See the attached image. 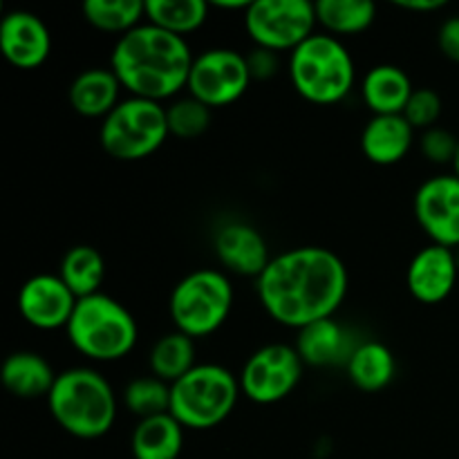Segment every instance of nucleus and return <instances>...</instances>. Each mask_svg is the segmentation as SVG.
I'll return each instance as SVG.
<instances>
[{"instance_id":"f257e3e1","label":"nucleus","mask_w":459,"mask_h":459,"mask_svg":"<svg viewBox=\"0 0 459 459\" xmlns=\"http://www.w3.org/2000/svg\"><path fill=\"white\" fill-rule=\"evenodd\" d=\"M348 287V267L325 247H296L276 254L255 278V294L264 312L296 332L334 316Z\"/></svg>"},{"instance_id":"f03ea898","label":"nucleus","mask_w":459,"mask_h":459,"mask_svg":"<svg viewBox=\"0 0 459 459\" xmlns=\"http://www.w3.org/2000/svg\"><path fill=\"white\" fill-rule=\"evenodd\" d=\"M193 58L186 39L143 21L117 39L110 67L128 97L161 103L186 88Z\"/></svg>"},{"instance_id":"7ed1b4c3","label":"nucleus","mask_w":459,"mask_h":459,"mask_svg":"<svg viewBox=\"0 0 459 459\" xmlns=\"http://www.w3.org/2000/svg\"><path fill=\"white\" fill-rule=\"evenodd\" d=\"M48 408L67 435L99 439L115 426L117 394L110 381L94 368H67L54 381Z\"/></svg>"},{"instance_id":"20e7f679","label":"nucleus","mask_w":459,"mask_h":459,"mask_svg":"<svg viewBox=\"0 0 459 459\" xmlns=\"http://www.w3.org/2000/svg\"><path fill=\"white\" fill-rule=\"evenodd\" d=\"M290 81L309 103L332 106L352 92L357 81L354 58L336 36L316 31L290 54Z\"/></svg>"},{"instance_id":"39448f33","label":"nucleus","mask_w":459,"mask_h":459,"mask_svg":"<svg viewBox=\"0 0 459 459\" xmlns=\"http://www.w3.org/2000/svg\"><path fill=\"white\" fill-rule=\"evenodd\" d=\"M65 332L76 352L101 363L128 357L139 336L130 309L101 291L79 299Z\"/></svg>"},{"instance_id":"423d86ee","label":"nucleus","mask_w":459,"mask_h":459,"mask_svg":"<svg viewBox=\"0 0 459 459\" xmlns=\"http://www.w3.org/2000/svg\"><path fill=\"white\" fill-rule=\"evenodd\" d=\"M240 379L220 363H197L170 385V415L191 430L222 424L238 406Z\"/></svg>"},{"instance_id":"0eeeda50","label":"nucleus","mask_w":459,"mask_h":459,"mask_svg":"<svg viewBox=\"0 0 459 459\" xmlns=\"http://www.w3.org/2000/svg\"><path fill=\"white\" fill-rule=\"evenodd\" d=\"M231 278L220 269H195L173 287L169 314L175 330L191 339H204L227 323L233 309Z\"/></svg>"},{"instance_id":"6e6552de","label":"nucleus","mask_w":459,"mask_h":459,"mask_svg":"<svg viewBox=\"0 0 459 459\" xmlns=\"http://www.w3.org/2000/svg\"><path fill=\"white\" fill-rule=\"evenodd\" d=\"M169 134L166 106L142 97H126L101 121L99 143L115 160L137 161L160 151Z\"/></svg>"},{"instance_id":"1a4fd4ad","label":"nucleus","mask_w":459,"mask_h":459,"mask_svg":"<svg viewBox=\"0 0 459 459\" xmlns=\"http://www.w3.org/2000/svg\"><path fill=\"white\" fill-rule=\"evenodd\" d=\"M245 30L255 48L294 52L309 39L316 21V4L309 0H254L242 13Z\"/></svg>"},{"instance_id":"9d476101","label":"nucleus","mask_w":459,"mask_h":459,"mask_svg":"<svg viewBox=\"0 0 459 459\" xmlns=\"http://www.w3.org/2000/svg\"><path fill=\"white\" fill-rule=\"evenodd\" d=\"M305 363L296 345L269 343L255 350L240 370V390L249 402L272 406L299 388Z\"/></svg>"},{"instance_id":"9b49d317","label":"nucleus","mask_w":459,"mask_h":459,"mask_svg":"<svg viewBox=\"0 0 459 459\" xmlns=\"http://www.w3.org/2000/svg\"><path fill=\"white\" fill-rule=\"evenodd\" d=\"M251 81L245 54L231 48H211L193 58L186 90L213 110L236 103L249 90Z\"/></svg>"},{"instance_id":"f8f14e48","label":"nucleus","mask_w":459,"mask_h":459,"mask_svg":"<svg viewBox=\"0 0 459 459\" xmlns=\"http://www.w3.org/2000/svg\"><path fill=\"white\" fill-rule=\"evenodd\" d=\"M412 211L433 245L459 249V178L455 173L433 175L421 182Z\"/></svg>"},{"instance_id":"ddd939ff","label":"nucleus","mask_w":459,"mask_h":459,"mask_svg":"<svg viewBox=\"0 0 459 459\" xmlns=\"http://www.w3.org/2000/svg\"><path fill=\"white\" fill-rule=\"evenodd\" d=\"M76 299L70 287L54 273H36L18 291V312L31 327L43 332L65 330L74 314Z\"/></svg>"},{"instance_id":"4468645a","label":"nucleus","mask_w":459,"mask_h":459,"mask_svg":"<svg viewBox=\"0 0 459 459\" xmlns=\"http://www.w3.org/2000/svg\"><path fill=\"white\" fill-rule=\"evenodd\" d=\"M457 278V251L430 242L412 255L406 272V285L420 303L437 305L453 294Z\"/></svg>"},{"instance_id":"2eb2a0df","label":"nucleus","mask_w":459,"mask_h":459,"mask_svg":"<svg viewBox=\"0 0 459 459\" xmlns=\"http://www.w3.org/2000/svg\"><path fill=\"white\" fill-rule=\"evenodd\" d=\"M0 49L18 70H34L52 52V34L43 18L27 9L7 12L0 21Z\"/></svg>"},{"instance_id":"dca6fc26","label":"nucleus","mask_w":459,"mask_h":459,"mask_svg":"<svg viewBox=\"0 0 459 459\" xmlns=\"http://www.w3.org/2000/svg\"><path fill=\"white\" fill-rule=\"evenodd\" d=\"M213 247L220 264L236 276L258 278L273 258L263 233L240 220L222 224L215 231Z\"/></svg>"},{"instance_id":"f3484780","label":"nucleus","mask_w":459,"mask_h":459,"mask_svg":"<svg viewBox=\"0 0 459 459\" xmlns=\"http://www.w3.org/2000/svg\"><path fill=\"white\" fill-rule=\"evenodd\" d=\"M357 345L348 327L341 325L334 316L303 327L296 339V350L309 368L348 366Z\"/></svg>"},{"instance_id":"a211bd4d","label":"nucleus","mask_w":459,"mask_h":459,"mask_svg":"<svg viewBox=\"0 0 459 459\" xmlns=\"http://www.w3.org/2000/svg\"><path fill=\"white\" fill-rule=\"evenodd\" d=\"M415 143V128L403 115H375L361 133V151L372 164H399Z\"/></svg>"},{"instance_id":"6ab92c4d","label":"nucleus","mask_w":459,"mask_h":459,"mask_svg":"<svg viewBox=\"0 0 459 459\" xmlns=\"http://www.w3.org/2000/svg\"><path fill=\"white\" fill-rule=\"evenodd\" d=\"M121 88L112 67H88L72 79L67 99L81 117L103 121L119 106Z\"/></svg>"},{"instance_id":"aec40b11","label":"nucleus","mask_w":459,"mask_h":459,"mask_svg":"<svg viewBox=\"0 0 459 459\" xmlns=\"http://www.w3.org/2000/svg\"><path fill=\"white\" fill-rule=\"evenodd\" d=\"M415 88L399 65L381 63L370 67L361 79V97L368 110L375 115H403L408 99L412 97Z\"/></svg>"},{"instance_id":"412c9836","label":"nucleus","mask_w":459,"mask_h":459,"mask_svg":"<svg viewBox=\"0 0 459 459\" xmlns=\"http://www.w3.org/2000/svg\"><path fill=\"white\" fill-rule=\"evenodd\" d=\"M56 377L48 359L27 350L9 354L0 368V381L18 399H48Z\"/></svg>"},{"instance_id":"4be33fe9","label":"nucleus","mask_w":459,"mask_h":459,"mask_svg":"<svg viewBox=\"0 0 459 459\" xmlns=\"http://www.w3.org/2000/svg\"><path fill=\"white\" fill-rule=\"evenodd\" d=\"M184 426L170 412L139 420L130 437L134 459H179L184 451Z\"/></svg>"},{"instance_id":"5701e85b","label":"nucleus","mask_w":459,"mask_h":459,"mask_svg":"<svg viewBox=\"0 0 459 459\" xmlns=\"http://www.w3.org/2000/svg\"><path fill=\"white\" fill-rule=\"evenodd\" d=\"M350 381L363 393H379L393 384L397 375V361L388 345L381 341H363L345 366Z\"/></svg>"},{"instance_id":"b1692460","label":"nucleus","mask_w":459,"mask_h":459,"mask_svg":"<svg viewBox=\"0 0 459 459\" xmlns=\"http://www.w3.org/2000/svg\"><path fill=\"white\" fill-rule=\"evenodd\" d=\"M195 357V339L175 330L155 341L148 354V366H151L152 377L173 385L197 366Z\"/></svg>"},{"instance_id":"393cba45","label":"nucleus","mask_w":459,"mask_h":459,"mask_svg":"<svg viewBox=\"0 0 459 459\" xmlns=\"http://www.w3.org/2000/svg\"><path fill=\"white\" fill-rule=\"evenodd\" d=\"M61 281L70 287L76 299H88L99 294L103 281H106V260L101 251L90 245H76L65 251L58 269Z\"/></svg>"},{"instance_id":"a878e982","label":"nucleus","mask_w":459,"mask_h":459,"mask_svg":"<svg viewBox=\"0 0 459 459\" xmlns=\"http://www.w3.org/2000/svg\"><path fill=\"white\" fill-rule=\"evenodd\" d=\"M314 4L318 25L336 39L361 34L377 18V7L370 0H318Z\"/></svg>"},{"instance_id":"bb28decb","label":"nucleus","mask_w":459,"mask_h":459,"mask_svg":"<svg viewBox=\"0 0 459 459\" xmlns=\"http://www.w3.org/2000/svg\"><path fill=\"white\" fill-rule=\"evenodd\" d=\"M83 18L99 31L124 36L146 21V3L142 0H85Z\"/></svg>"},{"instance_id":"cd10ccee","label":"nucleus","mask_w":459,"mask_h":459,"mask_svg":"<svg viewBox=\"0 0 459 459\" xmlns=\"http://www.w3.org/2000/svg\"><path fill=\"white\" fill-rule=\"evenodd\" d=\"M209 18L204 0H146V21L161 30L186 39Z\"/></svg>"},{"instance_id":"c85d7f7f","label":"nucleus","mask_w":459,"mask_h":459,"mask_svg":"<svg viewBox=\"0 0 459 459\" xmlns=\"http://www.w3.org/2000/svg\"><path fill=\"white\" fill-rule=\"evenodd\" d=\"M124 403L137 420L170 412V384L157 377H137L124 388Z\"/></svg>"},{"instance_id":"c756f323","label":"nucleus","mask_w":459,"mask_h":459,"mask_svg":"<svg viewBox=\"0 0 459 459\" xmlns=\"http://www.w3.org/2000/svg\"><path fill=\"white\" fill-rule=\"evenodd\" d=\"M211 117H213V110L191 94L175 99L173 103L166 106L170 134L179 139H195L204 134L211 126Z\"/></svg>"},{"instance_id":"7c9ffc66","label":"nucleus","mask_w":459,"mask_h":459,"mask_svg":"<svg viewBox=\"0 0 459 459\" xmlns=\"http://www.w3.org/2000/svg\"><path fill=\"white\" fill-rule=\"evenodd\" d=\"M444 110L442 97L437 94V90L433 88H415L412 97L408 99L406 110H403V117H406L408 124L415 130H429L435 128V124L439 121Z\"/></svg>"},{"instance_id":"2f4dec72","label":"nucleus","mask_w":459,"mask_h":459,"mask_svg":"<svg viewBox=\"0 0 459 459\" xmlns=\"http://www.w3.org/2000/svg\"><path fill=\"white\" fill-rule=\"evenodd\" d=\"M457 146H459V139L455 134L446 128H439V126L424 130L420 139L421 155H424L429 161H433V164L453 166V161H455V155H457Z\"/></svg>"},{"instance_id":"473e14b6","label":"nucleus","mask_w":459,"mask_h":459,"mask_svg":"<svg viewBox=\"0 0 459 459\" xmlns=\"http://www.w3.org/2000/svg\"><path fill=\"white\" fill-rule=\"evenodd\" d=\"M247 56V65H249L251 79L254 81H264L272 79L273 74L281 67V58H278L276 52L264 48H254L245 54Z\"/></svg>"},{"instance_id":"72a5a7b5","label":"nucleus","mask_w":459,"mask_h":459,"mask_svg":"<svg viewBox=\"0 0 459 459\" xmlns=\"http://www.w3.org/2000/svg\"><path fill=\"white\" fill-rule=\"evenodd\" d=\"M437 45H439V52H442L448 61L457 63L459 65V13L457 16L446 18V21L439 25Z\"/></svg>"},{"instance_id":"f704fd0d","label":"nucleus","mask_w":459,"mask_h":459,"mask_svg":"<svg viewBox=\"0 0 459 459\" xmlns=\"http://www.w3.org/2000/svg\"><path fill=\"white\" fill-rule=\"evenodd\" d=\"M399 7L408 9V12H437V9L446 7V0H399Z\"/></svg>"},{"instance_id":"c9c22d12","label":"nucleus","mask_w":459,"mask_h":459,"mask_svg":"<svg viewBox=\"0 0 459 459\" xmlns=\"http://www.w3.org/2000/svg\"><path fill=\"white\" fill-rule=\"evenodd\" d=\"M453 173L459 178V146H457V155H455V161H453Z\"/></svg>"},{"instance_id":"e433bc0d","label":"nucleus","mask_w":459,"mask_h":459,"mask_svg":"<svg viewBox=\"0 0 459 459\" xmlns=\"http://www.w3.org/2000/svg\"><path fill=\"white\" fill-rule=\"evenodd\" d=\"M457 251V260H459V249H455Z\"/></svg>"}]
</instances>
